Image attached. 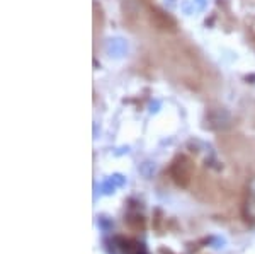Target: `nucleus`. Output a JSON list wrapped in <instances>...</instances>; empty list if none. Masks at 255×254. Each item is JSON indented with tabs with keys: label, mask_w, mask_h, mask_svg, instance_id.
Returning a JSON list of instances; mask_svg holds the SVG:
<instances>
[{
	"label": "nucleus",
	"mask_w": 255,
	"mask_h": 254,
	"mask_svg": "<svg viewBox=\"0 0 255 254\" xmlns=\"http://www.w3.org/2000/svg\"><path fill=\"white\" fill-rule=\"evenodd\" d=\"M194 171H196L194 161H192L189 155H177L170 164L168 174H170L172 181H174L177 186L187 188L189 184H191L192 178H194Z\"/></svg>",
	"instance_id": "nucleus-1"
},
{
	"label": "nucleus",
	"mask_w": 255,
	"mask_h": 254,
	"mask_svg": "<svg viewBox=\"0 0 255 254\" xmlns=\"http://www.w3.org/2000/svg\"><path fill=\"white\" fill-rule=\"evenodd\" d=\"M150 20L157 29L167 31V32H175L177 31V20L172 17L170 14H167L165 10L158 9V7H150Z\"/></svg>",
	"instance_id": "nucleus-2"
},
{
	"label": "nucleus",
	"mask_w": 255,
	"mask_h": 254,
	"mask_svg": "<svg viewBox=\"0 0 255 254\" xmlns=\"http://www.w3.org/2000/svg\"><path fill=\"white\" fill-rule=\"evenodd\" d=\"M247 31H249L250 38H252V41L255 43V17L250 19V20H247Z\"/></svg>",
	"instance_id": "nucleus-3"
}]
</instances>
